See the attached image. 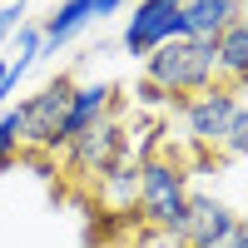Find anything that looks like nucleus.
Returning <instances> with one entry per match:
<instances>
[{"instance_id":"f257e3e1","label":"nucleus","mask_w":248,"mask_h":248,"mask_svg":"<svg viewBox=\"0 0 248 248\" xmlns=\"http://www.w3.org/2000/svg\"><path fill=\"white\" fill-rule=\"evenodd\" d=\"M144 79L159 85L174 105H179V99H189V94H199V90H209V85H218L214 40H189V35L164 40L159 50L144 55Z\"/></svg>"},{"instance_id":"f03ea898","label":"nucleus","mask_w":248,"mask_h":248,"mask_svg":"<svg viewBox=\"0 0 248 248\" xmlns=\"http://www.w3.org/2000/svg\"><path fill=\"white\" fill-rule=\"evenodd\" d=\"M184 209H189V164L174 154H154L139 164V194H134V214L149 223L154 233H179Z\"/></svg>"},{"instance_id":"7ed1b4c3","label":"nucleus","mask_w":248,"mask_h":248,"mask_svg":"<svg viewBox=\"0 0 248 248\" xmlns=\"http://www.w3.org/2000/svg\"><path fill=\"white\" fill-rule=\"evenodd\" d=\"M248 105V90L238 85H209V90H199L189 99H179V124H184V139L194 144L199 154H218L223 149V134H229V124L233 114Z\"/></svg>"},{"instance_id":"20e7f679","label":"nucleus","mask_w":248,"mask_h":248,"mask_svg":"<svg viewBox=\"0 0 248 248\" xmlns=\"http://www.w3.org/2000/svg\"><path fill=\"white\" fill-rule=\"evenodd\" d=\"M65 169L85 184H99L109 169H119L124 159H129V129H124L119 114H99L85 134H75L65 149Z\"/></svg>"},{"instance_id":"39448f33","label":"nucleus","mask_w":248,"mask_h":248,"mask_svg":"<svg viewBox=\"0 0 248 248\" xmlns=\"http://www.w3.org/2000/svg\"><path fill=\"white\" fill-rule=\"evenodd\" d=\"M70 90H75V79L70 75H55L45 90H35L30 99H20V149H40V154H50V144H55V129H60V119H65V105H70Z\"/></svg>"},{"instance_id":"423d86ee","label":"nucleus","mask_w":248,"mask_h":248,"mask_svg":"<svg viewBox=\"0 0 248 248\" xmlns=\"http://www.w3.org/2000/svg\"><path fill=\"white\" fill-rule=\"evenodd\" d=\"M179 35H184L179 0H134L129 20H124V35H119V50L129 60H144L149 50H159L164 40H179Z\"/></svg>"},{"instance_id":"0eeeda50","label":"nucleus","mask_w":248,"mask_h":248,"mask_svg":"<svg viewBox=\"0 0 248 248\" xmlns=\"http://www.w3.org/2000/svg\"><path fill=\"white\" fill-rule=\"evenodd\" d=\"M238 218H243L238 203L218 199V194H209V189H189V209H184V223H179L174 238H179L184 248H214Z\"/></svg>"},{"instance_id":"6e6552de","label":"nucleus","mask_w":248,"mask_h":248,"mask_svg":"<svg viewBox=\"0 0 248 248\" xmlns=\"http://www.w3.org/2000/svg\"><path fill=\"white\" fill-rule=\"evenodd\" d=\"M119 109V85L114 79H94V85H75L70 90V105H65V119H60V129H55V144H50V154H60L75 134H85L90 124L99 114H114Z\"/></svg>"},{"instance_id":"1a4fd4ad","label":"nucleus","mask_w":248,"mask_h":248,"mask_svg":"<svg viewBox=\"0 0 248 248\" xmlns=\"http://www.w3.org/2000/svg\"><path fill=\"white\" fill-rule=\"evenodd\" d=\"M179 15L189 40H218L233 20H248V0H179Z\"/></svg>"},{"instance_id":"9d476101","label":"nucleus","mask_w":248,"mask_h":248,"mask_svg":"<svg viewBox=\"0 0 248 248\" xmlns=\"http://www.w3.org/2000/svg\"><path fill=\"white\" fill-rule=\"evenodd\" d=\"M90 20H94V0H60V5L50 10V20L40 25V60L55 55V50H65Z\"/></svg>"},{"instance_id":"9b49d317","label":"nucleus","mask_w":248,"mask_h":248,"mask_svg":"<svg viewBox=\"0 0 248 248\" xmlns=\"http://www.w3.org/2000/svg\"><path fill=\"white\" fill-rule=\"evenodd\" d=\"M214 70H218V85L248 90V20H233L229 30H218V40H214Z\"/></svg>"},{"instance_id":"f8f14e48","label":"nucleus","mask_w":248,"mask_h":248,"mask_svg":"<svg viewBox=\"0 0 248 248\" xmlns=\"http://www.w3.org/2000/svg\"><path fill=\"white\" fill-rule=\"evenodd\" d=\"M134 194H139V164L134 159H124L119 169H109L94 184V199L105 203L109 214H134Z\"/></svg>"},{"instance_id":"ddd939ff","label":"nucleus","mask_w":248,"mask_h":248,"mask_svg":"<svg viewBox=\"0 0 248 248\" xmlns=\"http://www.w3.org/2000/svg\"><path fill=\"white\" fill-rule=\"evenodd\" d=\"M20 154H25L20 149V109H0V174L15 169Z\"/></svg>"},{"instance_id":"4468645a","label":"nucleus","mask_w":248,"mask_h":248,"mask_svg":"<svg viewBox=\"0 0 248 248\" xmlns=\"http://www.w3.org/2000/svg\"><path fill=\"white\" fill-rule=\"evenodd\" d=\"M243 149H248V105L233 114V124H229V134H223V149H218V154H229V159H243Z\"/></svg>"},{"instance_id":"2eb2a0df","label":"nucleus","mask_w":248,"mask_h":248,"mask_svg":"<svg viewBox=\"0 0 248 248\" xmlns=\"http://www.w3.org/2000/svg\"><path fill=\"white\" fill-rule=\"evenodd\" d=\"M25 10H30V0H10V5H0V45L25 25Z\"/></svg>"},{"instance_id":"dca6fc26","label":"nucleus","mask_w":248,"mask_h":248,"mask_svg":"<svg viewBox=\"0 0 248 248\" xmlns=\"http://www.w3.org/2000/svg\"><path fill=\"white\" fill-rule=\"evenodd\" d=\"M134 105H139V109H174V99L164 94L159 85H149V79H139V90H134Z\"/></svg>"},{"instance_id":"f3484780","label":"nucleus","mask_w":248,"mask_h":248,"mask_svg":"<svg viewBox=\"0 0 248 248\" xmlns=\"http://www.w3.org/2000/svg\"><path fill=\"white\" fill-rule=\"evenodd\" d=\"M214 248H248V218H238V223H233V229L223 233Z\"/></svg>"},{"instance_id":"a211bd4d","label":"nucleus","mask_w":248,"mask_h":248,"mask_svg":"<svg viewBox=\"0 0 248 248\" xmlns=\"http://www.w3.org/2000/svg\"><path fill=\"white\" fill-rule=\"evenodd\" d=\"M124 5H134V0H94V20H105V15H119Z\"/></svg>"},{"instance_id":"6ab92c4d","label":"nucleus","mask_w":248,"mask_h":248,"mask_svg":"<svg viewBox=\"0 0 248 248\" xmlns=\"http://www.w3.org/2000/svg\"><path fill=\"white\" fill-rule=\"evenodd\" d=\"M0 75H5V55H0Z\"/></svg>"}]
</instances>
